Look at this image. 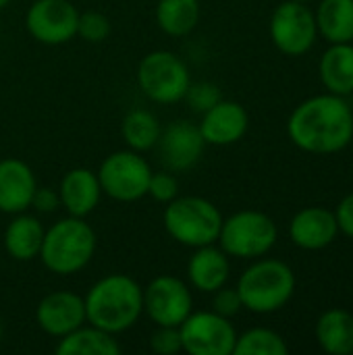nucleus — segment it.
<instances>
[{"mask_svg":"<svg viewBox=\"0 0 353 355\" xmlns=\"http://www.w3.org/2000/svg\"><path fill=\"white\" fill-rule=\"evenodd\" d=\"M293 146L308 154H337L353 139V110L337 94H320L295 106L287 121Z\"/></svg>","mask_w":353,"mask_h":355,"instance_id":"nucleus-1","label":"nucleus"},{"mask_svg":"<svg viewBox=\"0 0 353 355\" xmlns=\"http://www.w3.org/2000/svg\"><path fill=\"white\" fill-rule=\"evenodd\" d=\"M83 302L89 324L121 335L133 329L144 314V287L129 275L112 272L98 279Z\"/></svg>","mask_w":353,"mask_h":355,"instance_id":"nucleus-2","label":"nucleus"},{"mask_svg":"<svg viewBox=\"0 0 353 355\" xmlns=\"http://www.w3.org/2000/svg\"><path fill=\"white\" fill-rule=\"evenodd\" d=\"M96 248L98 237L89 223H85V218L67 216L46 229L37 258L52 275L71 277L92 262Z\"/></svg>","mask_w":353,"mask_h":355,"instance_id":"nucleus-3","label":"nucleus"},{"mask_svg":"<svg viewBox=\"0 0 353 355\" xmlns=\"http://www.w3.org/2000/svg\"><path fill=\"white\" fill-rule=\"evenodd\" d=\"M237 291L243 310L254 314H273L289 304L295 293V272L289 264L275 258H256L239 281Z\"/></svg>","mask_w":353,"mask_h":355,"instance_id":"nucleus-4","label":"nucleus"},{"mask_svg":"<svg viewBox=\"0 0 353 355\" xmlns=\"http://www.w3.org/2000/svg\"><path fill=\"white\" fill-rule=\"evenodd\" d=\"M164 231L185 248H202L218 241L223 214L218 206L200 196H177L162 214Z\"/></svg>","mask_w":353,"mask_h":355,"instance_id":"nucleus-5","label":"nucleus"},{"mask_svg":"<svg viewBox=\"0 0 353 355\" xmlns=\"http://www.w3.org/2000/svg\"><path fill=\"white\" fill-rule=\"evenodd\" d=\"M279 239L277 223L260 210H239L223 218L218 245L229 258L256 260L266 256Z\"/></svg>","mask_w":353,"mask_h":355,"instance_id":"nucleus-6","label":"nucleus"},{"mask_svg":"<svg viewBox=\"0 0 353 355\" xmlns=\"http://www.w3.org/2000/svg\"><path fill=\"white\" fill-rule=\"evenodd\" d=\"M191 83L189 69L171 50L148 52L137 64V85L156 104H177L185 98Z\"/></svg>","mask_w":353,"mask_h":355,"instance_id":"nucleus-7","label":"nucleus"},{"mask_svg":"<svg viewBox=\"0 0 353 355\" xmlns=\"http://www.w3.org/2000/svg\"><path fill=\"white\" fill-rule=\"evenodd\" d=\"M96 173L102 185V193L114 202L129 204L148 196L152 166L141 156V152L131 148L117 150L102 160Z\"/></svg>","mask_w":353,"mask_h":355,"instance_id":"nucleus-8","label":"nucleus"},{"mask_svg":"<svg viewBox=\"0 0 353 355\" xmlns=\"http://www.w3.org/2000/svg\"><path fill=\"white\" fill-rule=\"evenodd\" d=\"M183 352L189 355H233L237 331L231 318L212 310L191 312L181 324Z\"/></svg>","mask_w":353,"mask_h":355,"instance_id":"nucleus-9","label":"nucleus"},{"mask_svg":"<svg viewBox=\"0 0 353 355\" xmlns=\"http://www.w3.org/2000/svg\"><path fill=\"white\" fill-rule=\"evenodd\" d=\"M268 31L277 50L287 56L306 54L318 35L314 12L306 6V2L298 0H285L273 10Z\"/></svg>","mask_w":353,"mask_h":355,"instance_id":"nucleus-10","label":"nucleus"},{"mask_svg":"<svg viewBox=\"0 0 353 355\" xmlns=\"http://www.w3.org/2000/svg\"><path fill=\"white\" fill-rule=\"evenodd\" d=\"M193 312L189 283L175 275H160L144 287V314L156 327H179Z\"/></svg>","mask_w":353,"mask_h":355,"instance_id":"nucleus-11","label":"nucleus"},{"mask_svg":"<svg viewBox=\"0 0 353 355\" xmlns=\"http://www.w3.org/2000/svg\"><path fill=\"white\" fill-rule=\"evenodd\" d=\"M79 10L71 0H33L25 12L27 33L44 46H62L77 37Z\"/></svg>","mask_w":353,"mask_h":355,"instance_id":"nucleus-12","label":"nucleus"},{"mask_svg":"<svg viewBox=\"0 0 353 355\" xmlns=\"http://www.w3.org/2000/svg\"><path fill=\"white\" fill-rule=\"evenodd\" d=\"M156 148L166 171L183 173L200 162L206 150V141L200 133L198 123L177 119L162 127Z\"/></svg>","mask_w":353,"mask_h":355,"instance_id":"nucleus-13","label":"nucleus"},{"mask_svg":"<svg viewBox=\"0 0 353 355\" xmlns=\"http://www.w3.org/2000/svg\"><path fill=\"white\" fill-rule=\"evenodd\" d=\"M35 322L46 335L60 339L87 322L85 302L73 291H52L35 306Z\"/></svg>","mask_w":353,"mask_h":355,"instance_id":"nucleus-14","label":"nucleus"},{"mask_svg":"<svg viewBox=\"0 0 353 355\" xmlns=\"http://www.w3.org/2000/svg\"><path fill=\"white\" fill-rule=\"evenodd\" d=\"M198 127L206 146H233L248 133L250 114L239 102L221 98L212 108L202 112Z\"/></svg>","mask_w":353,"mask_h":355,"instance_id":"nucleus-15","label":"nucleus"},{"mask_svg":"<svg viewBox=\"0 0 353 355\" xmlns=\"http://www.w3.org/2000/svg\"><path fill=\"white\" fill-rule=\"evenodd\" d=\"M339 235L335 212L310 206L300 210L289 223V239L306 252H318L329 248Z\"/></svg>","mask_w":353,"mask_h":355,"instance_id":"nucleus-16","label":"nucleus"},{"mask_svg":"<svg viewBox=\"0 0 353 355\" xmlns=\"http://www.w3.org/2000/svg\"><path fill=\"white\" fill-rule=\"evenodd\" d=\"M58 196L60 208H64L69 216L87 218L100 206L104 193L98 173L85 166H77L64 173V177L60 179Z\"/></svg>","mask_w":353,"mask_h":355,"instance_id":"nucleus-17","label":"nucleus"},{"mask_svg":"<svg viewBox=\"0 0 353 355\" xmlns=\"http://www.w3.org/2000/svg\"><path fill=\"white\" fill-rule=\"evenodd\" d=\"M35 187L37 181L27 162L12 156L0 160V212L12 216L29 210Z\"/></svg>","mask_w":353,"mask_h":355,"instance_id":"nucleus-18","label":"nucleus"},{"mask_svg":"<svg viewBox=\"0 0 353 355\" xmlns=\"http://www.w3.org/2000/svg\"><path fill=\"white\" fill-rule=\"evenodd\" d=\"M231 275L229 256L221 250V245L210 243L196 248L187 262V283L189 287L202 293H214L225 287Z\"/></svg>","mask_w":353,"mask_h":355,"instance_id":"nucleus-19","label":"nucleus"},{"mask_svg":"<svg viewBox=\"0 0 353 355\" xmlns=\"http://www.w3.org/2000/svg\"><path fill=\"white\" fill-rule=\"evenodd\" d=\"M46 229L42 227L40 218L33 214H12L10 223L4 229V250L6 254L17 262H31L40 256L42 241H44Z\"/></svg>","mask_w":353,"mask_h":355,"instance_id":"nucleus-20","label":"nucleus"},{"mask_svg":"<svg viewBox=\"0 0 353 355\" xmlns=\"http://www.w3.org/2000/svg\"><path fill=\"white\" fill-rule=\"evenodd\" d=\"M318 75L327 92L337 96L353 94V44H331L318 62Z\"/></svg>","mask_w":353,"mask_h":355,"instance_id":"nucleus-21","label":"nucleus"},{"mask_svg":"<svg viewBox=\"0 0 353 355\" xmlns=\"http://www.w3.org/2000/svg\"><path fill=\"white\" fill-rule=\"evenodd\" d=\"M123 352L117 335L106 333L89 322L64 335L56 343L58 355H119Z\"/></svg>","mask_w":353,"mask_h":355,"instance_id":"nucleus-22","label":"nucleus"},{"mask_svg":"<svg viewBox=\"0 0 353 355\" xmlns=\"http://www.w3.org/2000/svg\"><path fill=\"white\" fill-rule=\"evenodd\" d=\"M316 341L331 355L353 354V314L341 308L327 310L316 322Z\"/></svg>","mask_w":353,"mask_h":355,"instance_id":"nucleus-23","label":"nucleus"},{"mask_svg":"<svg viewBox=\"0 0 353 355\" xmlns=\"http://www.w3.org/2000/svg\"><path fill=\"white\" fill-rule=\"evenodd\" d=\"M314 17L318 33L331 44L353 42V0H320Z\"/></svg>","mask_w":353,"mask_h":355,"instance_id":"nucleus-24","label":"nucleus"},{"mask_svg":"<svg viewBox=\"0 0 353 355\" xmlns=\"http://www.w3.org/2000/svg\"><path fill=\"white\" fill-rule=\"evenodd\" d=\"M154 15L162 33L171 37H185L198 27L202 6L200 0H158Z\"/></svg>","mask_w":353,"mask_h":355,"instance_id":"nucleus-25","label":"nucleus"},{"mask_svg":"<svg viewBox=\"0 0 353 355\" xmlns=\"http://www.w3.org/2000/svg\"><path fill=\"white\" fill-rule=\"evenodd\" d=\"M160 131H162V125L158 116L148 108H131L125 114L123 125H121V133H123L127 148L141 152V154L156 148Z\"/></svg>","mask_w":353,"mask_h":355,"instance_id":"nucleus-26","label":"nucleus"},{"mask_svg":"<svg viewBox=\"0 0 353 355\" xmlns=\"http://www.w3.org/2000/svg\"><path fill=\"white\" fill-rule=\"evenodd\" d=\"M289 347L285 343V339L273 331V329H264V327H256L246 331L243 335H237L235 341V349L233 355H287Z\"/></svg>","mask_w":353,"mask_h":355,"instance_id":"nucleus-27","label":"nucleus"},{"mask_svg":"<svg viewBox=\"0 0 353 355\" xmlns=\"http://www.w3.org/2000/svg\"><path fill=\"white\" fill-rule=\"evenodd\" d=\"M77 35L89 44H100L110 35V21L100 10H85L79 12L77 21Z\"/></svg>","mask_w":353,"mask_h":355,"instance_id":"nucleus-28","label":"nucleus"},{"mask_svg":"<svg viewBox=\"0 0 353 355\" xmlns=\"http://www.w3.org/2000/svg\"><path fill=\"white\" fill-rule=\"evenodd\" d=\"M223 98L221 89L216 83L212 81H191L189 87H187V94L183 100H187V104L191 106L193 112H206L208 108H212L218 100Z\"/></svg>","mask_w":353,"mask_h":355,"instance_id":"nucleus-29","label":"nucleus"},{"mask_svg":"<svg viewBox=\"0 0 353 355\" xmlns=\"http://www.w3.org/2000/svg\"><path fill=\"white\" fill-rule=\"evenodd\" d=\"M148 196L160 204H169L179 196V181L175 177V173L171 171H158L152 173L150 183H148Z\"/></svg>","mask_w":353,"mask_h":355,"instance_id":"nucleus-30","label":"nucleus"},{"mask_svg":"<svg viewBox=\"0 0 353 355\" xmlns=\"http://www.w3.org/2000/svg\"><path fill=\"white\" fill-rule=\"evenodd\" d=\"M150 349L156 355H177L183 352L179 327H156L150 335Z\"/></svg>","mask_w":353,"mask_h":355,"instance_id":"nucleus-31","label":"nucleus"},{"mask_svg":"<svg viewBox=\"0 0 353 355\" xmlns=\"http://www.w3.org/2000/svg\"><path fill=\"white\" fill-rule=\"evenodd\" d=\"M243 310L241 297L237 287H221L212 293V312L225 316V318H233Z\"/></svg>","mask_w":353,"mask_h":355,"instance_id":"nucleus-32","label":"nucleus"},{"mask_svg":"<svg viewBox=\"0 0 353 355\" xmlns=\"http://www.w3.org/2000/svg\"><path fill=\"white\" fill-rule=\"evenodd\" d=\"M35 212L40 214H50L56 212L60 208V196L58 189H50V187H35L33 198H31V206Z\"/></svg>","mask_w":353,"mask_h":355,"instance_id":"nucleus-33","label":"nucleus"},{"mask_svg":"<svg viewBox=\"0 0 353 355\" xmlns=\"http://www.w3.org/2000/svg\"><path fill=\"white\" fill-rule=\"evenodd\" d=\"M335 218L339 225V233L353 239V191L339 202V206L335 210Z\"/></svg>","mask_w":353,"mask_h":355,"instance_id":"nucleus-34","label":"nucleus"},{"mask_svg":"<svg viewBox=\"0 0 353 355\" xmlns=\"http://www.w3.org/2000/svg\"><path fill=\"white\" fill-rule=\"evenodd\" d=\"M8 2H10V0H0V10H2L4 6H8Z\"/></svg>","mask_w":353,"mask_h":355,"instance_id":"nucleus-35","label":"nucleus"},{"mask_svg":"<svg viewBox=\"0 0 353 355\" xmlns=\"http://www.w3.org/2000/svg\"><path fill=\"white\" fill-rule=\"evenodd\" d=\"M2 335H4V329H2V322H0V341H2Z\"/></svg>","mask_w":353,"mask_h":355,"instance_id":"nucleus-36","label":"nucleus"},{"mask_svg":"<svg viewBox=\"0 0 353 355\" xmlns=\"http://www.w3.org/2000/svg\"><path fill=\"white\" fill-rule=\"evenodd\" d=\"M298 2H310V0H298Z\"/></svg>","mask_w":353,"mask_h":355,"instance_id":"nucleus-37","label":"nucleus"}]
</instances>
